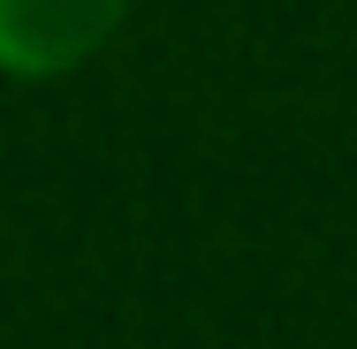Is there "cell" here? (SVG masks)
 <instances>
[{
  "label": "cell",
  "instance_id": "obj_1",
  "mask_svg": "<svg viewBox=\"0 0 357 349\" xmlns=\"http://www.w3.org/2000/svg\"><path fill=\"white\" fill-rule=\"evenodd\" d=\"M130 0H0V69L69 76L122 31Z\"/></svg>",
  "mask_w": 357,
  "mask_h": 349
}]
</instances>
